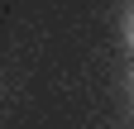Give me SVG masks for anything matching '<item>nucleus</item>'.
Here are the masks:
<instances>
[{
	"label": "nucleus",
	"instance_id": "obj_2",
	"mask_svg": "<svg viewBox=\"0 0 134 129\" xmlns=\"http://www.w3.org/2000/svg\"><path fill=\"white\" fill-rule=\"evenodd\" d=\"M125 86H129V101H134V67H129V77H125Z\"/></svg>",
	"mask_w": 134,
	"mask_h": 129
},
{
	"label": "nucleus",
	"instance_id": "obj_1",
	"mask_svg": "<svg viewBox=\"0 0 134 129\" xmlns=\"http://www.w3.org/2000/svg\"><path fill=\"white\" fill-rule=\"evenodd\" d=\"M120 38H125V48L134 53V10H125V24H120Z\"/></svg>",
	"mask_w": 134,
	"mask_h": 129
}]
</instances>
